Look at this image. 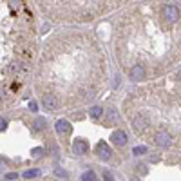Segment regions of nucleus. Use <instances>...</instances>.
<instances>
[{
    "label": "nucleus",
    "instance_id": "1",
    "mask_svg": "<svg viewBox=\"0 0 181 181\" xmlns=\"http://www.w3.org/2000/svg\"><path fill=\"white\" fill-rule=\"evenodd\" d=\"M105 76V56L85 33H69L45 44L36 87L47 111L73 107L98 94Z\"/></svg>",
    "mask_w": 181,
    "mask_h": 181
},
{
    "label": "nucleus",
    "instance_id": "2",
    "mask_svg": "<svg viewBox=\"0 0 181 181\" xmlns=\"http://www.w3.org/2000/svg\"><path fill=\"white\" fill-rule=\"evenodd\" d=\"M34 33L31 0H0V107H9L31 76Z\"/></svg>",
    "mask_w": 181,
    "mask_h": 181
},
{
    "label": "nucleus",
    "instance_id": "3",
    "mask_svg": "<svg viewBox=\"0 0 181 181\" xmlns=\"http://www.w3.org/2000/svg\"><path fill=\"white\" fill-rule=\"evenodd\" d=\"M154 141H156L158 147H163V149H169V147L174 145V138H172L169 132H163V131L154 134Z\"/></svg>",
    "mask_w": 181,
    "mask_h": 181
},
{
    "label": "nucleus",
    "instance_id": "4",
    "mask_svg": "<svg viewBox=\"0 0 181 181\" xmlns=\"http://www.w3.org/2000/svg\"><path fill=\"white\" fill-rule=\"evenodd\" d=\"M161 13H163V16L169 20V22H178L179 20V11H178V7L176 5H165L163 9H161Z\"/></svg>",
    "mask_w": 181,
    "mask_h": 181
},
{
    "label": "nucleus",
    "instance_id": "5",
    "mask_svg": "<svg viewBox=\"0 0 181 181\" xmlns=\"http://www.w3.org/2000/svg\"><path fill=\"white\" fill-rule=\"evenodd\" d=\"M118 120H120L118 111H116L114 107H109V109L105 111V125H114Z\"/></svg>",
    "mask_w": 181,
    "mask_h": 181
},
{
    "label": "nucleus",
    "instance_id": "6",
    "mask_svg": "<svg viewBox=\"0 0 181 181\" xmlns=\"http://www.w3.org/2000/svg\"><path fill=\"white\" fill-rule=\"evenodd\" d=\"M56 132L67 136V134L73 132V127H71V123H69L67 120H58V121H56Z\"/></svg>",
    "mask_w": 181,
    "mask_h": 181
},
{
    "label": "nucleus",
    "instance_id": "7",
    "mask_svg": "<svg viewBox=\"0 0 181 181\" xmlns=\"http://www.w3.org/2000/svg\"><path fill=\"white\" fill-rule=\"evenodd\" d=\"M87 149H89V145H87V141H85V140H76V141H74V145H73V150H74V154H78V156L85 154V152H87Z\"/></svg>",
    "mask_w": 181,
    "mask_h": 181
},
{
    "label": "nucleus",
    "instance_id": "8",
    "mask_svg": "<svg viewBox=\"0 0 181 181\" xmlns=\"http://www.w3.org/2000/svg\"><path fill=\"white\" fill-rule=\"evenodd\" d=\"M112 141H114L116 145H125V143H127V134H125L123 131H116V132L112 134Z\"/></svg>",
    "mask_w": 181,
    "mask_h": 181
},
{
    "label": "nucleus",
    "instance_id": "9",
    "mask_svg": "<svg viewBox=\"0 0 181 181\" xmlns=\"http://www.w3.org/2000/svg\"><path fill=\"white\" fill-rule=\"evenodd\" d=\"M98 156H100L102 160H109V158H111V150H109V147H107L105 143H100V145H98Z\"/></svg>",
    "mask_w": 181,
    "mask_h": 181
},
{
    "label": "nucleus",
    "instance_id": "10",
    "mask_svg": "<svg viewBox=\"0 0 181 181\" xmlns=\"http://www.w3.org/2000/svg\"><path fill=\"white\" fill-rule=\"evenodd\" d=\"M102 114H103V109H102L100 105H96V107H92V109H91V118L98 120V118H100Z\"/></svg>",
    "mask_w": 181,
    "mask_h": 181
},
{
    "label": "nucleus",
    "instance_id": "11",
    "mask_svg": "<svg viewBox=\"0 0 181 181\" xmlns=\"http://www.w3.org/2000/svg\"><path fill=\"white\" fill-rule=\"evenodd\" d=\"M33 127H34L36 131H44V129L47 127V123H45V120H44V118H36V120H34V125H33Z\"/></svg>",
    "mask_w": 181,
    "mask_h": 181
},
{
    "label": "nucleus",
    "instance_id": "12",
    "mask_svg": "<svg viewBox=\"0 0 181 181\" xmlns=\"http://www.w3.org/2000/svg\"><path fill=\"white\" fill-rule=\"evenodd\" d=\"M38 176H40V170H36V169L24 172V178H25V179H33V178H38Z\"/></svg>",
    "mask_w": 181,
    "mask_h": 181
},
{
    "label": "nucleus",
    "instance_id": "13",
    "mask_svg": "<svg viewBox=\"0 0 181 181\" xmlns=\"http://www.w3.org/2000/svg\"><path fill=\"white\" fill-rule=\"evenodd\" d=\"M94 178H96V176H94V172H85L82 179H94Z\"/></svg>",
    "mask_w": 181,
    "mask_h": 181
},
{
    "label": "nucleus",
    "instance_id": "14",
    "mask_svg": "<svg viewBox=\"0 0 181 181\" xmlns=\"http://www.w3.org/2000/svg\"><path fill=\"white\" fill-rule=\"evenodd\" d=\"M5 127H7V121H5L4 118H0V132H2V131H5Z\"/></svg>",
    "mask_w": 181,
    "mask_h": 181
},
{
    "label": "nucleus",
    "instance_id": "15",
    "mask_svg": "<svg viewBox=\"0 0 181 181\" xmlns=\"http://www.w3.org/2000/svg\"><path fill=\"white\" fill-rule=\"evenodd\" d=\"M147 150L143 149V147H138V149H134V154H145Z\"/></svg>",
    "mask_w": 181,
    "mask_h": 181
},
{
    "label": "nucleus",
    "instance_id": "16",
    "mask_svg": "<svg viewBox=\"0 0 181 181\" xmlns=\"http://www.w3.org/2000/svg\"><path fill=\"white\" fill-rule=\"evenodd\" d=\"M29 109H31L33 112H36V109H38V107H36V103H34V102H31V103H29Z\"/></svg>",
    "mask_w": 181,
    "mask_h": 181
},
{
    "label": "nucleus",
    "instance_id": "17",
    "mask_svg": "<svg viewBox=\"0 0 181 181\" xmlns=\"http://www.w3.org/2000/svg\"><path fill=\"white\" fill-rule=\"evenodd\" d=\"M18 178V174H7L5 176V179H16Z\"/></svg>",
    "mask_w": 181,
    "mask_h": 181
},
{
    "label": "nucleus",
    "instance_id": "18",
    "mask_svg": "<svg viewBox=\"0 0 181 181\" xmlns=\"http://www.w3.org/2000/svg\"><path fill=\"white\" fill-rule=\"evenodd\" d=\"M33 156H36V158H38V156H42V150H40V149H36V150H33Z\"/></svg>",
    "mask_w": 181,
    "mask_h": 181
},
{
    "label": "nucleus",
    "instance_id": "19",
    "mask_svg": "<svg viewBox=\"0 0 181 181\" xmlns=\"http://www.w3.org/2000/svg\"><path fill=\"white\" fill-rule=\"evenodd\" d=\"M178 80H179V82H181V69H179V71H178Z\"/></svg>",
    "mask_w": 181,
    "mask_h": 181
}]
</instances>
